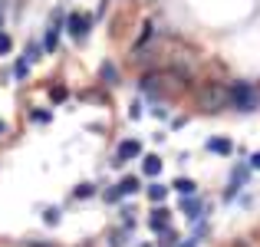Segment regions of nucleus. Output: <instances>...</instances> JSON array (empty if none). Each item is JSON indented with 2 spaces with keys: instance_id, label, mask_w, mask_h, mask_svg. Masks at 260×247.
I'll return each instance as SVG.
<instances>
[{
  "instance_id": "12",
  "label": "nucleus",
  "mask_w": 260,
  "mask_h": 247,
  "mask_svg": "<svg viewBox=\"0 0 260 247\" xmlns=\"http://www.w3.org/2000/svg\"><path fill=\"white\" fill-rule=\"evenodd\" d=\"M145 191H148V198H152V201L158 204V201H165V195H168V184H161V181H152Z\"/></svg>"
},
{
  "instance_id": "7",
  "label": "nucleus",
  "mask_w": 260,
  "mask_h": 247,
  "mask_svg": "<svg viewBox=\"0 0 260 247\" xmlns=\"http://www.w3.org/2000/svg\"><path fill=\"white\" fill-rule=\"evenodd\" d=\"M208 152H214V155H231V152H234V142L214 135V139H208Z\"/></svg>"
},
{
  "instance_id": "23",
  "label": "nucleus",
  "mask_w": 260,
  "mask_h": 247,
  "mask_svg": "<svg viewBox=\"0 0 260 247\" xmlns=\"http://www.w3.org/2000/svg\"><path fill=\"white\" fill-rule=\"evenodd\" d=\"M26 247H56V244H43V241H26Z\"/></svg>"
},
{
  "instance_id": "18",
  "label": "nucleus",
  "mask_w": 260,
  "mask_h": 247,
  "mask_svg": "<svg viewBox=\"0 0 260 247\" xmlns=\"http://www.w3.org/2000/svg\"><path fill=\"white\" fill-rule=\"evenodd\" d=\"M10 50H13V40L7 37V33H0V56H7Z\"/></svg>"
},
{
  "instance_id": "24",
  "label": "nucleus",
  "mask_w": 260,
  "mask_h": 247,
  "mask_svg": "<svg viewBox=\"0 0 260 247\" xmlns=\"http://www.w3.org/2000/svg\"><path fill=\"white\" fill-rule=\"evenodd\" d=\"M178 247H198V237H188L184 244H178Z\"/></svg>"
},
{
  "instance_id": "5",
  "label": "nucleus",
  "mask_w": 260,
  "mask_h": 247,
  "mask_svg": "<svg viewBox=\"0 0 260 247\" xmlns=\"http://www.w3.org/2000/svg\"><path fill=\"white\" fill-rule=\"evenodd\" d=\"M139 155H142V142H135V139H125L119 148H115V162H112V165H125V162L139 159Z\"/></svg>"
},
{
  "instance_id": "15",
  "label": "nucleus",
  "mask_w": 260,
  "mask_h": 247,
  "mask_svg": "<svg viewBox=\"0 0 260 247\" xmlns=\"http://www.w3.org/2000/svg\"><path fill=\"white\" fill-rule=\"evenodd\" d=\"M95 195V184H79L76 191H73V198H92Z\"/></svg>"
},
{
  "instance_id": "1",
  "label": "nucleus",
  "mask_w": 260,
  "mask_h": 247,
  "mask_svg": "<svg viewBox=\"0 0 260 247\" xmlns=\"http://www.w3.org/2000/svg\"><path fill=\"white\" fill-rule=\"evenodd\" d=\"M194 99L201 112H221L224 106H231V89H224L221 82H204Z\"/></svg>"
},
{
  "instance_id": "17",
  "label": "nucleus",
  "mask_w": 260,
  "mask_h": 247,
  "mask_svg": "<svg viewBox=\"0 0 260 247\" xmlns=\"http://www.w3.org/2000/svg\"><path fill=\"white\" fill-rule=\"evenodd\" d=\"M43 221L46 224H59V208H46L43 211Z\"/></svg>"
},
{
  "instance_id": "8",
  "label": "nucleus",
  "mask_w": 260,
  "mask_h": 247,
  "mask_svg": "<svg viewBox=\"0 0 260 247\" xmlns=\"http://www.w3.org/2000/svg\"><path fill=\"white\" fill-rule=\"evenodd\" d=\"M172 188H175V191H178L181 198H191V195L198 191V184L191 181V178H175V181H172Z\"/></svg>"
},
{
  "instance_id": "22",
  "label": "nucleus",
  "mask_w": 260,
  "mask_h": 247,
  "mask_svg": "<svg viewBox=\"0 0 260 247\" xmlns=\"http://www.w3.org/2000/svg\"><path fill=\"white\" fill-rule=\"evenodd\" d=\"M250 168H254V171H260V152H254V155H250Z\"/></svg>"
},
{
  "instance_id": "26",
  "label": "nucleus",
  "mask_w": 260,
  "mask_h": 247,
  "mask_svg": "<svg viewBox=\"0 0 260 247\" xmlns=\"http://www.w3.org/2000/svg\"><path fill=\"white\" fill-rule=\"evenodd\" d=\"M4 132H7V126H4V122H0V135H4Z\"/></svg>"
},
{
  "instance_id": "6",
  "label": "nucleus",
  "mask_w": 260,
  "mask_h": 247,
  "mask_svg": "<svg viewBox=\"0 0 260 247\" xmlns=\"http://www.w3.org/2000/svg\"><path fill=\"white\" fill-rule=\"evenodd\" d=\"M168 218H172V211H168L165 204H158V208L152 211V218H148V228L161 234V231H168Z\"/></svg>"
},
{
  "instance_id": "14",
  "label": "nucleus",
  "mask_w": 260,
  "mask_h": 247,
  "mask_svg": "<svg viewBox=\"0 0 260 247\" xmlns=\"http://www.w3.org/2000/svg\"><path fill=\"white\" fill-rule=\"evenodd\" d=\"M152 33H155V26H152V23L142 26V37H139V43H135V50H142V46H145L148 40H152Z\"/></svg>"
},
{
  "instance_id": "11",
  "label": "nucleus",
  "mask_w": 260,
  "mask_h": 247,
  "mask_svg": "<svg viewBox=\"0 0 260 247\" xmlns=\"http://www.w3.org/2000/svg\"><path fill=\"white\" fill-rule=\"evenodd\" d=\"M142 171L155 178V175L161 171V159H158V155H145V159H142Z\"/></svg>"
},
{
  "instance_id": "4",
  "label": "nucleus",
  "mask_w": 260,
  "mask_h": 247,
  "mask_svg": "<svg viewBox=\"0 0 260 247\" xmlns=\"http://www.w3.org/2000/svg\"><path fill=\"white\" fill-rule=\"evenodd\" d=\"M135 191H139V178L128 175V178H122L115 188H109V191H106V201H109V204H115V201H122V198L135 195Z\"/></svg>"
},
{
  "instance_id": "25",
  "label": "nucleus",
  "mask_w": 260,
  "mask_h": 247,
  "mask_svg": "<svg viewBox=\"0 0 260 247\" xmlns=\"http://www.w3.org/2000/svg\"><path fill=\"white\" fill-rule=\"evenodd\" d=\"M0 33H4V10H0Z\"/></svg>"
},
{
  "instance_id": "20",
  "label": "nucleus",
  "mask_w": 260,
  "mask_h": 247,
  "mask_svg": "<svg viewBox=\"0 0 260 247\" xmlns=\"http://www.w3.org/2000/svg\"><path fill=\"white\" fill-rule=\"evenodd\" d=\"M50 96H53V102H63V99H66V86H53Z\"/></svg>"
},
{
  "instance_id": "21",
  "label": "nucleus",
  "mask_w": 260,
  "mask_h": 247,
  "mask_svg": "<svg viewBox=\"0 0 260 247\" xmlns=\"http://www.w3.org/2000/svg\"><path fill=\"white\" fill-rule=\"evenodd\" d=\"M33 122H50V112H46V109H37V112H33Z\"/></svg>"
},
{
  "instance_id": "16",
  "label": "nucleus",
  "mask_w": 260,
  "mask_h": 247,
  "mask_svg": "<svg viewBox=\"0 0 260 247\" xmlns=\"http://www.w3.org/2000/svg\"><path fill=\"white\" fill-rule=\"evenodd\" d=\"M26 73H30V59H20V63L13 66V76H17V79H23Z\"/></svg>"
},
{
  "instance_id": "19",
  "label": "nucleus",
  "mask_w": 260,
  "mask_h": 247,
  "mask_svg": "<svg viewBox=\"0 0 260 247\" xmlns=\"http://www.w3.org/2000/svg\"><path fill=\"white\" fill-rule=\"evenodd\" d=\"M161 247H178L175 244V234H172V231H161V241H158Z\"/></svg>"
},
{
  "instance_id": "2",
  "label": "nucleus",
  "mask_w": 260,
  "mask_h": 247,
  "mask_svg": "<svg viewBox=\"0 0 260 247\" xmlns=\"http://www.w3.org/2000/svg\"><path fill=\"white\" fill-rule=\"evenodd\" d=\"M257 102H260V96H257L254 82H234V86H231V106H234L237 112H254Z\"/></svg>"
},
{
  "instance_id": "3",
  "label": "nucleus",
  "mask_w": 260,
  "mask_h": 247,
  "mask_svg": "<svg viewBox=\"0 0 260 247\" xmlns=\"http://www.w3.org/2000/svg\"><path fill=\"white\" fill-rule=\"evenodd\" d=\"M89 26H92V17H89V13H70V17H66V33H70L76 43H83L89 37Z\"/></svg>"
},
{
  "instance_id": "10",
  "label": "nucleus",
  "mask_w": 260,
  "mask_h": 247,
  "mask_svg": "<svg viewBox=\"0 0 260 247\" xmlns=\"http://www.w3.org/2000/svg\"><path fill=\"white\" fill-rule=\"evenodd\" d=\"M59 23H63V17L56 20V26H53V30H46V37H43V50L46 53H53L56 50V40H59Z\"/></svg>"
},
{
  "instance_id": "9",
  "label": "nucleus",
  "mask_w": 260,
  "mask_h": 247,
  "mask_svg": "<svg viewBox=\"0 0 260 247\" xmlns=\"http://www.w3.org/2000/svg\"><path fill=\"white\" fill-rule=\"evenodd\" d=\"M181 211L191 218V221H198V218H201V201H198L194 195H191V198H184V201H181Z\"/></svg>"
},
{
  "instance_id": "13",
  "label": "nucleus",
  "mask_w": 260,
  "mask_h": 247,
  "mask_svg": "<svg viewBox=\"0 0 260 247\" xmlns=\"http://www.w3.org/2000/svg\"><path fill=\"white\" fill-rule=\"evenodd\" d=\"M99 73H102V79H106L109 86H115V82H119V73H115V66H112V63H102V70H99Z\"/></svg>"
}]
</instances>
